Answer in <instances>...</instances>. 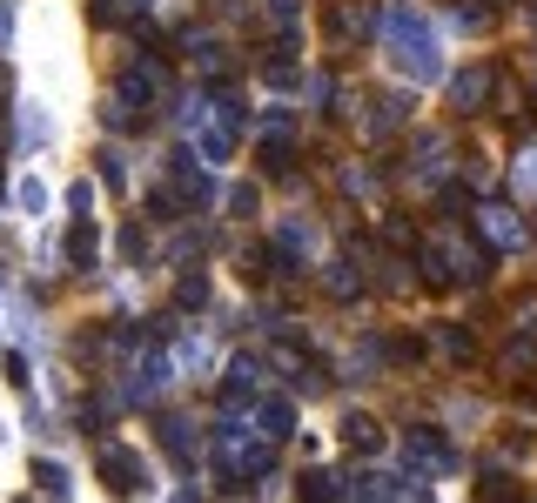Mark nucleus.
Listing matches in <instances>:
<instances>
[{"label": "nucleus", "instance_id": "ddd939ff", "mask_svg": "<svg viewBox=\"0 0 537 503\" xmlns=\"http://www.w3.org/2000/svg\"><path fill=\"white\" fill-rule=\"evenodd\" d=\"M67 255H75L81 269L94 262V222H81V229H75V242H67Z\"/></svg>", "mask_w": 537, "mask_h": 503}, {"label": "nucleus", "instance_id": "9b49d317", "mask_svg": "<svg viewBox=\"0 0 537 503\" xmlns=\"http://www.w3.org/2000/svg\"><path fill=\"white\" fill-rule=\"evenodd\" d=\"M477 503H517L510 476H484V483H477Z\"/></svg>", "mask_w": 537, "mask_h": 503}, {"label": "nucleus", "instance_id": "4468645a", "mask_svg": "<svg viewBox=\"0 0 537 503\" xmlns=\"http://www.w3.org/2000/svg\"><path fill=\"white\" fill-rule=\"evenodd\" d=\"M14 195H20V208H28V215H41V208H47V188H41V182H20Z\"/></svg>", "mask_w": 537, "mask_h": 503}, {"label": "nucleus", "instance_id": "39448f33", "mask_svg": "<svg viewBox=\"0 0 537 503\" xmlns=\"http://www.w3.org/2000/svg\"><path fill=\"white\" fill-rule=\"evenodd\" d=\"M477 229L491 235L497 248H517V242H524V229L510 222V208H484V215H477Z\"/></svg>", "mask_w": 537, "mask_h": 503}, {"label": "nucleus", "instance_id": "a211bd4d", "mask_svg": "<svg viewBox=\"0 0 537 503\" xmlns=\"http://www.w3.org/2000/svg\"><path fill=\"white\" fill-rule=\"evenodd\" d=\"M182 303H188V309L209 303V282H201V275H188V282H182Z\"/></svg>", "mask_w": 537, "mask_h": 503}, {"label": "nucleus", "instance_id": "423d86ee", "mask_svg": "<svg viewBox=\"0 0 537 503\" xmlns=\"http://www.w3.org/2000/svg\"><path fill=\"white\" fill-rule=\"evenodd\" d=\"M484 88H491V75H484V67H470V75H457V81H450V107H463V114H470V107L484 101Z\"/></svg>", "mask_w": 537, "mask_h": 503}, {"label": "nucleus", "instance_id": "412c9836", "mask_svg": "<svg viewBox=\"0 0 537 503\" xmlns=\"http://www.w3.org/2000/svg\"><path fill=\"white\" fill-rule=\"evenodd\" d=\"M7 81H14V75H7V61H0V94H7Z\"/></svg>", "mask_w": 537, "mask_h": 503}, {"label": "nucleus", "instance_id": "f3484780", "mask_svg": "<svg viewBox=\"0 0 537 503\" xmlns=\"http://www.w3.org/2000/svg\"><path fill=\"white\" fill-rule=\"evenodd\" d=\"M517 188H524V195H537V148L517 161Z\"/></svg>", "mask_w": 537, "mask_h": 503}, {"label": "nucleus", "instance_id": "6e6552de", "mask_svg": "<svg viewBox=\"0 0 537 503\" xmlns=\"http://www.w3.org/2000/svg\"><path fill=\"white\" fill-rule=\"evenodd\" d=\"M444 141H416V175H423V182H444Z\"/></svg>", "mask_w": 537, "mask_h": 503}, {"label": "nucleus", "instance_id": "f8f14e48", "mask_svg": "<svg viewBox=\"0 0 537 503\" xmlns=\"http://www.w3.org/2000/svg\"><path fill=\"white\" fill-rule=\"evenodd\" d=\"M343 436H350V450H369V443H376V423H369V416H350Z\"/></svg>", "mask_w": 537, "mask_h": 503}, {"label": "nucleus", "instance_id": "20e7f679", "mask_svg": "<svg viewBox=\"0 0 537 503\" xmlns=\"http://www.w3.org/2000/svg\"><path fill=\"white\" fill-rule=\"evenodd\" d=\"M101 476H115V490H141V463L128 457L122 443H115V450H101Z\"/></svg>", "mask_w": 537, "mask_h": 503}, {"label": "nucleus", "instance_id": "f03ea898", "mask_svg": "<svg viewBox=\"0 0 537 503\" xmlns=\"http://www.w3.org/2000/svg\"><path fill=\"white\" fill-rule=\"evenodd\" d=\"M169 376H175L169 350H148V356L135 363V382H128V403H154L162 389H169Z\"/></svg>", "mask_w": 537, "mask_h": 503}, {"label": "nucleus", "instance_id": "6ab92c4d", "mask_svg": "<svg viewBox=\"0 0 537 503\" xmlns=\"http://www.w3.org/2000/svg\"><path fill=\"white\" fill-rule=\"evenodd\" d=\"M7 34H14V0H0V47H7Z\"/></svg>", "mask_w": 537, "mask_h": 503}, {"label": "nucleus", "instance_id": "7ed1b4c3", "mask_svg": "<svg viewBox=\"0 0 537 503\" xmlns=\"http://www.w3.org/2000/svg\"><path fill=\"white\" fill-rule=\"evenodd\" d=\"M256 429H262V443H282V436H289V429H296V410H289V403H262V410H256Z\"/></svg>", "mask_w": 537, "mask_h": 503}, {"label": "nucleus", "instance_id": "1a4fd4ad", "mask_svg": "<svg viewBox=\"0 0 537 503\" xmlns=\"http://www.w3.org/2000/svg\"><path fill=\"white\" fill-rule=\"evenodd\" d=\"M403 114H410V101H376V107H369V135H390Z\"/></svg>", "mask_w": 537, "mask_h": 503}, {"label": "nucleus", "instance_id": "2eb2a0df", "mask_svg": "<svg viewBox=\"0 0 537 503\" xmlns=\"http://www.w3.org/2000/svg\"><path fill=\"white\" fill-rule=\"evenodd\" d=\"M329 289H336V295H356V275H350V262H329Z\"/></svg>", "mask_w": 537, "mask_h": 503}, {"label": "nucleus", "instance_id": "aec40b11", "mask_svg": "<svg viewBox=\"0 0 537 503\" xmlns=\"http://www.w3.org/2000/svg\"><path fill=\"white\" fill-rule=\"evenodd\" d=\"M135 7H148V0H115V14H135Z\"/></svg>", "mask_w": 537, "mask_h": 503}, {"label": "nucleus", "instance_id": "f257e3e1", "mask_svg": "<svg viewBox=\"0 0 537 503\" xmlns=\"http://www.w3.org/2000/svg\"><path fill=\"white\" fill-rule=\"evenodd\" d=\"M383 41H390V54H397L403 75H416V81L444 75V41H437V28H430L423 7H383Z\"/></svg>", "mask_w": 537, "mask_h": 503}, {"label": "nucleus", "instance_id": "0eeeda50", "mask_svg": "<svg viewBox=\"0 0 537 503\" xmlns=\"http://www.w3.org/2000/svg\"><path fill=\"white\" fill-rule=\"evenodd\" d=\"M162 443H169L175 457H195V423H188V416H169V423H162Z\"/></svg>", "mask_w": 537, "mask_h": 503}, {"label": "nucleus", "instance_id": "9d476101", "mask_svg": "<svg viewBox=\"0 0 537 503\" xmlns=\"http://www.w3.org/2000/svg\"><path fill=\"white\" fill-rule=\"evenodd\" d=\"M20 141H28V148H41V141H47V114H41V101L20 107Z\"/></svg>", "mask_w": 537, "mask_h": 503}, {"label": "nucleus", "instance_id": "dca6fc26", "mask_svg": "<svg viewBox=\"0 0 537 503\" xmlns=\"http://www.w3.org/2000/svg\"><path fill=\"white\" fill-rule=\"evenodd\" d=\"M182 363H188V369H195V376H201V369L215 363V350H209V342H188V350H182Z\"/></svg>", "mask_w": 537, "mask_h": 503}, {"label": "nucleus", "instance_id": "4be33fe9", "mask_svg": "<svg viewBox=\"0 0 537 503\" xmlns=\"http://www.w3.org/2000/svg\"><path fill=\"white\" fill-rule=\"evenodd\" d=\"M175 503H195V490H175Z\"/></svg>", "mask_w": 537, "mask_h": 503}]
</instances>
